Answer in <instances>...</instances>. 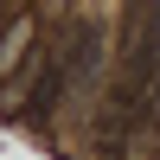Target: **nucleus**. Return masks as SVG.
I'll return each mask as SVG.
<instances>
[{"label":"nucleus","mask_w":160,"mask_h":160,"mask_svg":"<svg viewBox=\"0 0 160 160\" xmlns=\"http://www.w3.org/2000/svg\"><path fill=\"white\" fill-rule=\"evenodd\" d=\"M19 45H26V26H19V32H13V38H7V45H0V71H7V64H13V58H19Z\"/></svg>","instance_id":"f257e3e1"}]
</instances>
